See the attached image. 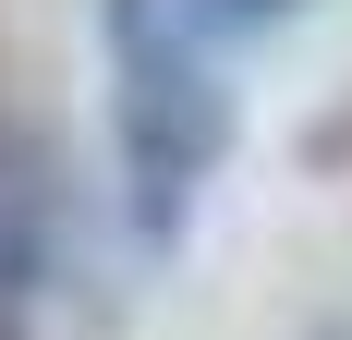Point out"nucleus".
Returning a JSON list of instances; mask_svg holds the SVG:
<instances>
[{"label":"nucleus","mask_w":352,"mask_h":340,"mask_svg":"<svg viewBox=\"0 0 352 340\" xmlns=\"http://www.w3.org/2000/svg\"><path fill=\"white\" fill-rule=\"evenodd\" d=\"M61 146L36 122H0V340H36V304L61 279Z\"/></svg>","instance_id":"nucleus-2"},{"label":"nucleus","mask_w":352,"mask_h":340,"mask_svg":"<svg viewBox=\"0 0 352 340\" xmlns=\"http://www.w3.org/2000/svg\"><path fill=\"white\" fill-rule=\"evenodd\" d=\"M109 134H122V219L146 255H170L231 158V73L170 0H109Z\"/></svg>","instance_id":"nucleus-1"},{"label":"nucleus","mask_w":352,"mask_h":340,"mask_svg":"<svg viewBox=\"0 0 352 340\" xmlns=\"http://www.w3.org/2000/svg\"><path fill=\"white\" fill-rule=\"evenodd\" d=\"M170 12L207 36V49H231V36H267V25H292L304 0H170Z\"/></svg>","instance_id":"nucleus-3"}]
</instances>
